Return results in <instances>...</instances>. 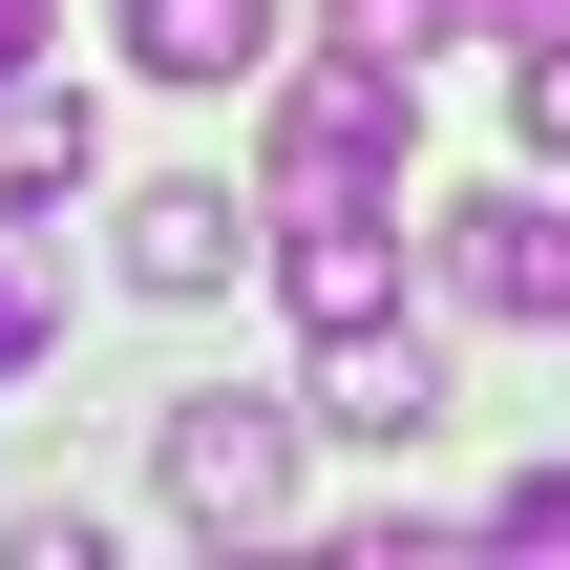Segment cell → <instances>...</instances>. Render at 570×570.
Here are the masks:
<instances>
[{
	"label": "cell",
	"mask_w": 570,
	"mask_h": 570,
	"mask_svg": "<svg viewBox=\"0 0 570 570\" xmlns=\"http://www.w3.org/2000/svg\"><path fill=\"white\" fill-rule=\"evenodd\" d=\"M402 169H423V63H381V42L275 63V212H317V190H402Z\"/></svg>",
	"instance_id": "6da1fadb"
},
{
	"label": "cell",
	"mask_w": 570,
	"mask_h": 570,
	"mask_svg": "<svg viewBox=\"0 0 570 570\" xmlns=\"http://www.w3.org/2000/svg\"><path fill=\"white\" fill-rule=\"evenodd\" d=\"M423 275H444L465 317H508V338H570V212L550 190H465V212L423 233Z\"/></svg>",
	"instance_id": "7a4b0ae2"
},
{
	"label": "cell",
	"mask_w": 570,
	"mask_h": 570,
	"mask_svg": "<svg viewBox=\"0 0 570 570\" xmlns=\"http://www.w3.org/2000/svg\"><path fill=\"white\" fill-rule=\"evenodd\" d=\"M275 296H296V338L402 317V190H317V212H275Z\"/></svg>",
	"instance_id": "3957f363"
},
{
	"label": "cell",
	"mask_w": 570,
	"mask_h": 570,
	"mask_svg": "<svg viewBox=\"0 0 570 570\" xmlns=\"http://www.w3.org/2000/svg\"><path fill=\"white\" fill-rule=\"evenodd\" d=\"M169 508H190L212 550H233V529H275V508H296V402H233V381H212V402H169Z\"/></svg>",
	"instance_id": "277c9868"
},
{
	"label": "cell",
	"mask_w": 570,
	"mask_h": 570,
	"mask_svg": "<svg viewBox=\"0 0 570 570\" xmlns=\"http://www.w3.org/2000/svg\"><path fill=\"white\" fill-rule=\"evenodd\" d=\"M296 423H338V444H444V338H423V317H360V338H317Z\"/></svg>",
	"instance_id": "5b68a950"
},
{
	"label": "cell",
	"mask_w": 570,
	"mask_h": 570,
	"mask_svg": "<svg viewBox=\"0 0 570 570\" xmlns=\"http://www.w3.org/2000/svg\"><path fill=\"white\" fill-rule=\"evenodd\" d=\"M127 63L148 85H254L275 63V0H127Z\"/></svg>",
	"instance_id": "8992f818"
},
{
	"label": "cell",
	"mask_w": 570,
	"mask_h": 570,
	"mask_svg": "<svg viewBox=\"0 0 570 570\" xmlns=\"http://www.w3.org/2000/svg\"><path fill=\"white\" fill-rule=\"evenodd\" d=\"M254 233H233V190H127V296H212Z\"/></svg>",
	"instance_id": "52a82bcc"
},
{
	"label": "cell",
	"mask_w": 570,
	"mask_h": 570,
	"mask_svg": "<svg viewBox=\"0 0 570 570\" xmlns=\"http://www.w3.org/2000/svg\"><path fill=\"white\" fill-rule=\"evenodd\" d=\"M85 148H106V127H85V106H42V63H21V85H0V212L42 233V212L85 190Z\"/></svg>",
	"instance_id": "ba28073f"
},
{
	"label": "cell",
	"mask_w": 570,
	"mask_h": 570,
	"mask_svg": "<svg viewBox=\"0 0 570 570\" xmlns=\"http://www.w3.org/2000/svg\"><path fill=\"white\" fill-rule=\"evenodd\" d=\"M338 42H381V63H423V42H465V0H317Z\"/></svg>",
	"instance_id": "9c48e42d"
},
{
	"label": "cell",
	"mask_w": 570,
	"mask_h": 570,
	"mask_svg": "<svg viewBox=\"0 0 570 570\" xmlns=\"http://www.w3.org/2000/svg\"><path fill=\"white\" fill-rule=\"evenodd\" d=\"M487 550H570V465H508L487 487Z\"/></svg>",
	"instance_id": "30bf717a"
},
{
	"label": "cell",
	"mask_w": 570,
	"mask_h": 570,
	"mask_svg": "<svg viewBox=\"0 0 570 570\" xmlns=\"http://www.w3.org/2000/svg\"><path fill=\"white\" fill-rule=\"evenodd\" d=\"M508 148H529V169H570V42H529V85H508Z\"/></svg>",
	"instance_id": "8fae6325"
},
{
	"label": "cell",
	"mask_w": 570,
	"mask_h": 570,
	"mask_svg": "<svg viewBox=\"0 0 570 570\" xmlns=\"http://www.w3.org/2000/svg\"><path fill=\"white\" fill-rule=\"evenodd\" d=\"M465 42H508V63H529V42H570V0H465Z\"/></svg>",
	"instance_id": "7c38bea8"
},
{
	"label": "cell",
	"mask_w": 570,
	"mask_h": 570,
	"mask_svg": "<svg viewBox=\"0 0 570 570\" xmlns=\"http://www.w3.org/2000/svg\"><path fill=\"white\" fill-rule=\"evenodd\" d=\"M21 360H42V275L0 254V381H21Z\"/></svg>",
	"instance_id": "4fadbf2b"
},
{
	"label": "cell",
	"mask_w": 570,
	"mask_h": 570,
	"mask_svg": "<svg viewBox=\"0 0 570 570\" xmlns=\"http://www.w3.org/2000/svg\"><path fill=\"white\" fill-rule=\"evenodd\" d=\"M42 21H63V0H0V85H21V63H42Z\"/></svg>",
	"instance_id": "5bb4252c"
}]
</instances>
